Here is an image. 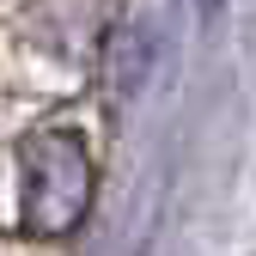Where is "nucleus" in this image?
<instances>
[{
    "label": "nucleus",
    "mask_w": 256,
    "mask_h": 256,
    "mask_svg": "<svg viewBox=\"0 0 256 256\" xmlns=\"http://www.w3.org/2000/svg\"><path fill=\"white\" fill-rule=\"evenodd\" d=\"M202 6H208V12H214V6H220V0H202Z\"/></svg>",
    "instance_id": "2"
},
{
    "label": "nucleus",
    "mask_w": 256,
    "mask_h": 256,
    "mask_svg": "<svg viewBox=\"0 0 256 256\" xmlns=\"http://www.w3.org/2000/svg\"><path fill=\"white\" fill-rule=\"evenodd\" d=\"M18 226L30 238H68L92 208V152L74 128H37L18 146Z\"/></svg>",
    "instance_id": "1"
}]
</instances>
